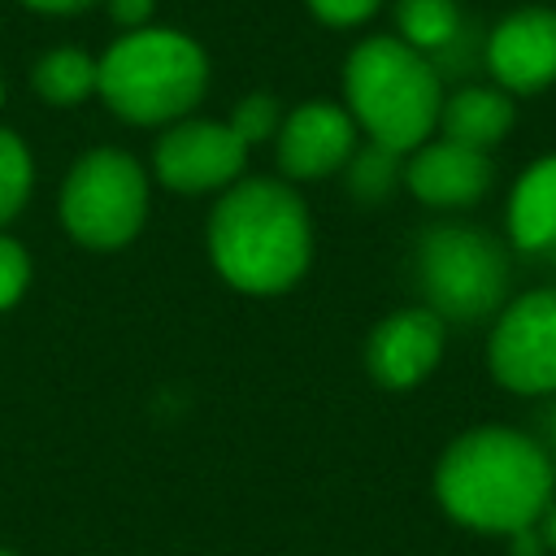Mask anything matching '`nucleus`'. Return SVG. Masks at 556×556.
<instances>
[{
    "instance_id": "nucleus-7",
    "label": "nucleus",
    "mask_w": 556,
    "mask_h": 556,
    "mask_svg": "<svg viewBox=\"0 0 556 556\" xmlns=\"http://www.w3.org/2000/svg\"><path fill=\"white\" fill-rule=\"evenodd\" d=\"M486 369L508 395L556 400V282L508 295L491 317Z\"/></svg>"
},
{
    "instance_id": "nucleus-5",
    "label": "nucleus",
    "mask_w": 556,
    "mask_h": 556,
    "mask_svg": "<svg viewBox=\"0 0 556 556\" xmlns=\"http://www.w3.org/2000/svg\"><path fill=\"white\" fill-rule=\"evenodd\" d=\"M417 287L447 326H482L513 295L508 248L469 222H439L417 243Z\"/></svg>"
},
{
    "instance_id": "nucleus-10",
    "label": "nucleus",
    "mask_w": 556,
    "mask_h": 556,
    "mask_svg": "<svg viewBox=\"0 0 556 556\" xmlns=\"http://www.w3.org/2000/svg\"><path fill=\"white\" fill-rule=\"evenodd\" d=\"M443 343H447V321L434 317L426 304L395 308L391 317H382L369 330L365 369L387 391H413L439 369Z\"/></svg>"
},
{
    "instance_id": "nucleus-26",
    "label": "nucleus",
    "mask_w": 556,
    "mask_h": 556,
    "mask_svg": "<svg viewBox=\"0 0 556 556\" xmlns=\"http://www.w3.org/2000/svg\"><path fill=\"white\" fill-rule=\"evenodd\" d=\"M0 104H4V78H0Z\"/></svg>"
},
{
    "instance_id": "nucleus-15",
    "label": "nucleus",
    "mask_w": 556,
    "mask_h": 556,
    "mask_svg": "<svg viewBox=\"0 0 556 556\" xmlns=\"http://www.w3.org/2000/svg\"><path fill=\"white\" fill-rule=\"evenodd\" d=\"M30 87L48 104H61V109L65 104H83L100 87V56H91L87 48H74V43L48 48L30 70Z\"/></svg>"
},
{
    "instance_id": "nucleus-12",
    "label": "nucleus",
    "mask_w": 556,
    "mask_h": 556,
    "mask_svg": "<svg viewBox=\"0 0 556 556\" xmlns=\"http://www.w3.org/2000/svg\"><path fill=\"white\" fill-rule=\"evenodd\" d=\"M491 152L465 148L443 135H430L421 148L404 156V187L430 208H469L491 191Z\"/></svg>"
},
{
    "instance_id": "nucleus-9",
    "label": "nucleus",
    "mask_w": 556,
    "mask_h": 556,
    "mask_svg": "<svg viewBox=\"0 0 556 556\" xmlns=\"http://www.w3.org/2000/svg\"><path fill=\"white\" fill-rule=\"evenodd\" d=\"M482 61L491 83L508 96L547 91L556 83V9L526 4L504 13L482 43Z\"/></svg>"
},
{
    "instance_id": "nucleus-11",
    "label": "nucleus",
    "mask_w": 556,
    "mask_h": 556,
    "mask_svg": "<svg viewBox=\"0 0 556 556\" xmlns=\"http://www.w3.org/2000/svg\"><path fill=\"white\" fill-rule=\"evenodd\" d=\"M356 122L334 100H304L291 113H282L278 126V165L295 182L330 178L356 156Z\"/></svg>"
},
{
    "instance_id": "nucleus-21",
    "label": "nucleus",
    "mask_w": 556,
    "mask_h": 556,
    "mask_svg": "<svg viewBox=\"0 0 556 556\" xmlns=\"http://www.w3.org/2000/svg\"><path fill=\"white\" fill-rule=\"evenodd\" d=\"M308 13L321 22V26H334V30H348V26H365L382 0H304Z\"/></svg>"
},
{
    "instance_id": "nucleus-24",
    "label": "nucleus",
    "mask_w": 556,
    "mask_h": 556,
    "mask_svg": "<svg viewBox=\"0 0 556 556\" xmlns=\"http://www.w3.org/2000/svg\"><path fill=\"white\" fill-rule=\"evenodd\" d=\"M504 543L513 547V556H547V543H543L539 526H530V530H517V534H508Z\"/></svg>"
},
{
    "instance_id": "nucleus-6",
    "label": "nucleus",
    "mask_w": 556,
    "mask_h": 556,
    "mask_svg": "<svg viewBox=\"0 0 556 556\" xmlns=\"http://www.w3.org/2000/svg\"><path fill=\"white\" fill-rule=\"evenodd\" d=\"M61 226L96 252L122 248L148 217V174L122 148H91L61 182Z\"/></svg>"
},
{
    "instance_id": "nucleus-22",
    "label": "nucleus",
    "mask_w": 556,
    "mask_h": 556,
    "mask_svg": "<svg viewBox=\"0 0 556 556\" xmlns=\"http://www.w3.org/2000/svg\"><path fill=\"white\" fill-rule=\"evenodd\" d=\"M104 4H109V17H113L122 30L152 26V13H156V0H104Z\"/></svg>"
},
{
    "instance_id": "nucleus-2",
    "label": "nucleus",
    "mask_w": 556,
    "mask_h": 556,
    "mask_svg": "<svg viewBox=\"0 0 556 556\" xmlns=\"http://www.w3.org/2000/svg\"><path fill=\"white\" fill-rule=\"evenodd\" d=\"M208 252L230 287L248 295H278L308 269V208L278 178H239L208 217Z\"/></svg>"
},
{
    "instance_id": "nucleus-18",
    "label": "nucleus",
    "mask_w": 556,
    "mask_h": 556,
    "mask_svg": "<svg viewBox=\"0 0 556 556\" xmlns=\"http://www.w3.org/2000/svg\"><path fill=\"white\" fill-rule=\"evenodd\" d=\"M348 182L361 200H382L395 182H404V156L391 152V148H378L369 143L365 152H356L348 161Z\"/></svg>"
},
{
    "instance_id": "nucleus-17",
    "label": "nucleus",
    "mask_w": 556,
    "mask_h": 556,
    "mask_svg": "<svg viewBox=\"0 0 556 556\" xmlns=\"http://www.w3.org/2000/svg\"><path fill=\"white\" fill-rule=\"evenodd\" d=\"M30 182H35V161H30L26 143L0 126V226L22 213Z\"/></svg>"
},
{
    "instance_id": "nucleus-8",
    "label": "nucleus",
    "mask_w": 556,
    "mask_h": 556,
    "mask_svg": "<svg viewBox=\"0 0 556 556\" xmlns=\"http://www.w3.org/2000/svg\"><path fill=\"white\" fill-rule=\"evenodd\" d=\"M152 165L169 191H182V195L226 191L243 178L248 143L230 130V122L182 117V122H169L161 130Z\"/></svg>"
},
{
    "instance_id": "nucleus-1",
    "label": "nucleus",
    "mask_w": 556,
    "mask_h": 556,
    "mask_svg": "<svg viewBox=\"0 0 556 556\" xmlns=\"http://www.w3.org/2000/svg\"><path fill=\"white\" fill-rule=\"evenodd\" d=\"M556 495V460L539 434L517 426H473L456 434L434 465L439 508L491 539H508L543 521Z\"/></svg>"
},
{
    "instance_id": "nucleus-23",
    "label": "nucleus",
    "mask_w": 556,
    "mask_h": 556,
    "mask_svg": "<svg viewBox=\"0 0 556 556\" xmlns=\"http://www.w3.org/2000/svg\"><path fill=\"white\" fill-rule=\"evenodd\" d=\"M22 4L35 13H48V17H70V13H87L100 0H22Z\"/></svg>"
},
{
    "instance_id": "nucleus-3",
    "label": "nucleus",
    "mask_w": 556,
    "mask_h": 556,
    "mask_svg": "<svg viewBox=\"0 0 556 556\" xmlns=\"http://www.w3.org/2000/svg\"><path fill=\"white\" fill-rule=\"evenodd\" d=\"M343 100L369 143L408 156L439 130L443 78L439 65L400 35H369L343 61Z\"/></svg>"
},
{
    "instance_id": "nucleus-20",
    "label": "nucleus",
    "mask_w": 556,
    "mask_h": 556,
    "mask_svg": "<svg viewBox=\"0 0 556 556\" xmlns=\"http://www.w3.org/2000/svg\"><path fill=\"white\" fill-rule=\"evenodd\" d=\"M30 282V256L17 239L0 235V308H13Z\"/></svg>"
},
{
    "instance_id": "nucleus-19",
    "label": "nucleus",
    "mask_w": 556,
    "mask_h": 556,
    "mask_svg": "<svg viewBox=\"0 0 556 556\" xmlns=\"http://www.w3.org/2000/svg\"><path fill=\"white\" fill-rule=\"evenodd\" d=\"M226 122H230V130L252 148V143L269 139V135H278V126H282V109H278V100H274V96L256 91V96H243Z\"/></svg>"
},
{
    "instance_id": "nucleus-13",
    "label": "nucleus",
    "mask_w": 556,
    "mask_h": 556,
    "mask_svg": "<svg viewBox=\"0 0 556 556\" xmlns=\"http://www.w3.org/2000/svg\"><path fill=\"white\" fill-rule=\"evenodd\" d=\"M504 230L513 252L556 282V152L530 161L517 174L504 204Z\"/></svg>"
},
{
    "instance_id": "nucleus-4",
    "label": "nucleus",
    "mask_w": 556,
    "mask_h": 556,
    "mask_svg": "<svg viewBox=\"0 0 556 556\" xmlns=\"http://www.w3.org/2000/svg\"><path fill=\"white\" fill-rule=\"evenodd\" d=\"M208 87L204 48L169 26H139L109 43L100 56L104 104L130 126H169L182 122Z\"/></svg>"
},
{
    "instance_id": "nucleus-25",
    "label": "nucleus",
    "mask_w": 556,
    "mask_h": 556,
    "mask_svg": "<svg viewBox=\"0 0 556 556\" xmlns=\"http://www.w3.org/2000/svg\"><path fill=\"white\" fill-rule=\"evenodd\" d=\"M539 534H543V543H547V556H556V495H552V504H547V513H543V521H539Z\"/></svg>"
},
{
    "instance_id": "nucleus-27",
    "label": "nucleus",
    "mask_w": 556,
    "mask_h": 556,
    "mask_svg": "<svg viewBox=\"0 0 556 556\" xmlns=\"http://www.w3.org/2000/svg\"><path fill=\"white\" fill-rule=\"evenodd\" d=\"M0 556H13V552H4V547H0Z\"/></svg>"
},
{
    "instance_id": "nucleus-14",
    "label": "nucleus",
    "mask_w": 556,
    "mask_h": 556,
    "mask_svg": "<svg viewBox=\"0 0 556 556\" xmlns=\"http://www.w3.org/2000/svg\"><path fill=\"white\" fill-rule=\"evenodd\" d=\"M513 122H517V104L495 83L456 87L452 96H443V109H439V135L478 152H491L513 130Z\"/></svg>"
},
{
    "instance_id": "nucleus-16",
    "label": "nucleus",
    "mask_w": 556,
    "mask_h": 556,
    "mask_svg": "<svg viewBox=\"0 0 556 556\" xmlns=\"http://www.w3.org/2000/svg\"><path fill=\"white\" fill-rule=\"evenodd\" d=\"M395 35L439 61L465 35V13L456 0H395Z\"/></svg>"
}]
</instances>
